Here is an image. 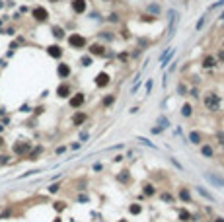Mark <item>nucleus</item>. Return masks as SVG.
<instances>
[{
  "mask_svg": "<svg viewBox=\"0 0 224 222\" xmlns=\"http://www.w3.org/2000/svg\"><path fill=\"white\" fill-rule=\"evenodd\" d=\"M168 24H170V28H168V37H174L175 25H177V12H175V10H170V12H168Z\"/></svg>",
  "mask_w": 224,
  "mask_h": 222,
  "instance_id": "f257e3e1",
  "label": "nucleus"
},
{
  "mask_svg": "<svg viewBox=\"0 0 224 222\" xmlns=\"http://www.w3.org/2000/svg\"><path fill=\"white\" fill-rule=\"evenodd\" d=\"M205 103H207V107H209L211 111H216L218 105H220V99H218L215 94H209V98L205 99Z\"/></svg>",
  "mask_w": 224,
  "mask_h": 222,
  "instance_id": "f03ea898",
  "label": "nucleus"
},
{
  "mask_svg": "<svg viewBox=\"0 0 224 222\" xmlns=\"http://www.w3.org/2000/svg\"><path fill=\"white\" fill-rule=\"evenodd\" d=\"M68 43L72 47H76V49H84V47H86V39H84L82 35H72L70 39H68Z\"/></svg>",
  "mask_w": 224,
  "mask_h": 222,
  "instance_id": "7ed1b4c3",
  "label": "nucleus"
},
{
  "mask_svg": "<svg viewBox=\"0 0 224 222\" xmlns=\"http://www.w3.org/2000/svg\"><path fill=\"white\" fill-rule=\"evenodd\" d=\"M72 10L76 14H82L84 10H86V0H74V2H72Z\"/></svg>",
  "mask_w": 224,
  "mask_h": 222,
  "instance_id": "20e7f679",
  "label": "nucleus"
},
{
  "mask_svg": "<svg viewBox=\"0 0 224 222\" xmlns=\"http://www.w3.org/2000/svg\"><path fill=\"white\" fill-rule=\"evenodd\" d=\"M207 179L212 183V185H216V187H224V179H220V177H216L215 173H207Z\"/></svg>",
  "mask_w": 224,
  "mask_h": 222,
  "instance_id": "39448f33",
  "label": "nucleus"
},
{
  "mask_svg": "<svg viewBox=\"0 0 224 222\" xmlns=\"http://www.w3.org/2000/svg\"><path fill=\"white\" fill-rule=\"evenodd\" d=\"M33 16H35V20H39V22H45L47 20V10L45 8H35Z\"/></svg>",
  "mask_w": 224,
  "mask_h": 222,
  "instance_id": "423d86ee",
  "label": "nucleus"
},
{
  "mask_svg": "<svg viewBox=\"0 0 224 222\" xmlns=\"http://www.w3.org/2000/svg\"><path fill=\"white\" fill-rule=\"evenodd\" d=\"M107 82H109V76L105 72H99L98 76H95V84H98V86H105Z\"/></svg>",
  "mask_w": 224,
  "mask_h": 222,
  "instance_id": "0eeeda50",
  "label": "nucleus"
},
{
  "mask_svg": "<svg viewBox=\"0 0 224 222\" xmlns=\"http://www.w3.org/2000/svg\"><path fill=\"white\" fill-rule=\"evenodd\" d=\"M82 103H84V96H82V94H76V96L70 99V105H72V107H80Z\"/></svg>",
  "mask_w": 224,
  "mask_h": 222,
  "instance_id": "6e6552de",
  "label": "nucleus"
},
{
  "mask_svg": "<svg viewBox=\"0 0 224 222\" xmlns=\"http://www.w3.org/2000/svg\"><path fill=\"white\" fill-rule=\"evenodd\" d=\"M68 74H70V68H68L66 65H61L58 66V76H62V78H66Z\"/></svg>",
  "mask_w": 224,
  "mask_h": 222,
  "instance_id": "1a4fd4ad",
  "label": "nucleus"
},
{
  "mask_svg": "<svg viewBox=\"0 0 224 222\" xmlns=\"http://www.w3.org/2000/svg\"><path fill=\"white\" fill-rule=\"evenodd\" d=\"M90 51H92V55H103V47H101V45H92V47H90Z\"/></svg>",
  "mask_w": 224,
  "mask_h": 222,
  "instance_id": "9d476101",
  "label": "nucleus"
},
{
  "mask_svg": "<svg viewBox=\"0 0 224 222\" xmlns=\"http://www.w3.org/2000/svg\"><path fill=\"white\" fill-rule=\"evenodd\" d=\"M203 65H205L207 68H211V66H216V59H215V57H207V59L203 61Z\"/></svg>",
  "mask_w": 224,
  "mask_h": 222,
  "instance_id": "9b49d317",
  "label": "nucleus"
},
{
  "mask_svg": "<svg viewBox=\"0 0 224 222\" xmlns=\"http://www.w3.org/2000/svg\"><path fill=\"white\" fill-rule=\"evenodd\" d=\"M189 140L193 142V144H201V135H199V133H195V131H193V133L189 135Z\"/></svg>",
  "mask_w": 224,
  "mask_h": 222,
  "instance_id": "f8f14e48",
  "label": "nucleus"
},
{
  "mask_svg": "<svg viewBox=\"0 0 224 222\" xmlns=\"http://www.w3.org/2000/svg\"><path fill=\"white\" fill-rule=\"evenodd\" d=\"M203 154H205L207 158H212V156H215V150H212V146H203Z\"/></svg>",
  "mask_w": 224,
  "mask_h": 222,
  "instance_id": "ddd939ff",
  "label": "nucleus"
},
{
  "mask_svg": "<svg viewBox=\"0 0 224 222\" xmlns=\"http://www.w3.org/2000/svg\"><path fill=\"white\" fill-rule=\"evenodd\" d=\"M49 55H51V57H61V55H62V51L58 49V47L53 45V47H49Z\"/></svg>",
  "mask_w": 224,
  "mask_h": 222,
  "instance_id": "4468645a",
  "label": "nucleus"
},
{
  "mask_svg": "<svg viewBox=\"0 0 224 222\" xmlns=\"http://www.w3.org/2000/svg\"><path fill=\"white\" fill-rule=\"evenodd\" d=\"M179 197L183 201H191V195H189V191H185V189H181V191H179Z\"/></svg>",
  "mask_w": 224,
  "mask_h": 222,
  "instance_id": "2eb2a0df",
  "label": "nucleus"
},
{
  "mask_svg": "<svg viewBox=\"0 0 224 222\" xmlns=\"http://www.w3.org/2000/svg\"><path fill=\"white\" fill-rule=\"evenodd\" d=\"M58 96H62V98L68 96V86H65V84H62V86L58 88Z\"/></svg>",
  "mask_w": 224,
  "mask_h": 222,
  "instance_id": "dca6fc26",
  "label": "nucleus"
},
{
  "mask_svg": "<svg viewBox=\"0 0 224 222\" xmlns=\"http://www.w3.org/2000/svg\"><path fill=\"white\" fill-rule=\"evenodd\" d=\"M181 113H183V117H189V115H191V105H189V103H185V105H183V111H181Z\"/></svg>",
  "mask_w": 224,
  "mask_h": 222,
  "instance_id": "f3484780",
  "label": "nucleus"
},
{
  "mask_svg": "<svg viewBox=\"0 0 224 222\" xmlns=\"http://www.w3.org/2000/svg\"><path fill=\"white\" fill-rule=\"evenodd\" d=\"M84 119H86V115H84V113H78L76 117H74V123H76V125H80V123H82Z\"/></svg>",
  "mask_w": 224,
  "mask_h": 222,
  "instance_id": "a211bd4d",
  "label": "nucleus"
},
{
  "mask_svg": "<svg viewBox=\"0 0 224 222\" xmlns=\"http://www.w3.org/2000/svg\"><path fill=\"white\" fill-rule=\"evenodd\" d=\"M205 22H207V16H203V18L199 20V24H197V29H203V25H205Z\"/></svg>",
  "mask_w": 224,
  "mask_h": 222,
  "instance_id": "6ab92c4d",
  "label": "nucleus"
},
{
  "mask_svg": "<svg viewBox=\"0 0 224 222\" xmlns=\"http://www.w3.org/2000/svg\"><path fill=\"white\" fill-rule=\"evenodd\" d=\"M28 150V144H18L16 146V152H25Z\"/></svg>",
  "mask_w": 224,
  "mask_h": 222,
  "instance_id": "aec40b11",
  "label": "nucleus"
},
{
  "mask_svg": "<svg viewBox=\"0 0 224 222\" xmlns=\"http://www.w3.org/2000/svg\"><path fill=\"white\" fill-rule=\"evenodd\" d=\"M131 213H135V214H138V213H140V207H138V205H131Z\"/></svg>",
  "mask_w": 224,
  "mask_h": 222,
  "instance_id": "412c9836",
  "label": "nucleus"
},
{
  "mask_svg": "<svg viewBox=\"0 0 224 222\" xmlns=\"http://www.w3.org/2000/svg\"><path fill=\"white\" fill-rule=\"evenodd\" d=\"M138 142H142V144H146V146H150V148H154V144H152V142H148L146 139H142V136H138Z\"/></svg>",
  "mask_w": 224,
  "mask_h": 222,
  "instance_id": "4be33fe9",
  "label": "nucleus"
},
{
  "mask_svg": "<svg viewBox=\"0 0 224 222\" xmlns=\"http://www.w3.org/2000/svg\"><path fill=\"white\" fill-rule=\"evenodd\" d=\"M144 193H146V195H154V187H152V185H146V187H144Z\"/></svg>",
  "mask_w": 224,
  "mask_h": 222,
  "instance_id": "5701e85b",
  "label": "nucleus"
},
{
  "mask_svg": "<svg viewBox=\"0 0 224 222\" xmlns=\"http://www.w3.org/2000/svg\"><path fill=\"white\" fill-rule=\"evenodd\" d=\"M90 62H92V59H90V57H84V59H82V65H84V66H88Z\"/></svg>",
  "mask_w": 224,
  "mask_h": 222,
  "instance_id": "b1692460",
  "label": "nucleus"
},
{
  "mask_svg": "<svg viewBox=\"0 0 224 222\" xmlns=\"http://www.w3.org/2000/svg\"><path fill=\"white\" fill-rule=\"evenodd\" d=\"M216 136H218V140H220V144L224 146V133H218Z\"/></svg>",
  "mask_w": 224,
  "mask_h": 222,
  "instance_id": "393cba45",
  "label": "nucleus"
},
{
  "mask_svg": "<svg viewBox=\"0 0 224 222\" xmlns=\"http://www.w3.org/2000/svg\"><path fill=\"white\" fill-rule=\"evenodd\" d=\"M103 103H105V105H111V103H113V96H109V98H107V99H105V102H103Z\"/></svg>",
  "mask_w": 224,
  "mask_h": 222,
  "instance_id": "a878e982",
  "label": "nucleus"
},
{
  "mask_svg": "<svg viewBox=\"0 0 224 222\" xmlns=\"http://www.w3.org/2000/svg\"><path fill=\"white\" fill-rule=\"evenodd\" d=\"M216 222H224V218H216Z\"/></svg>",
  "mask_w": 224,
  "mask_h": 222,
  "instance_id": "bb28decb",
  "label": "nucleus"
}]
</instances>
